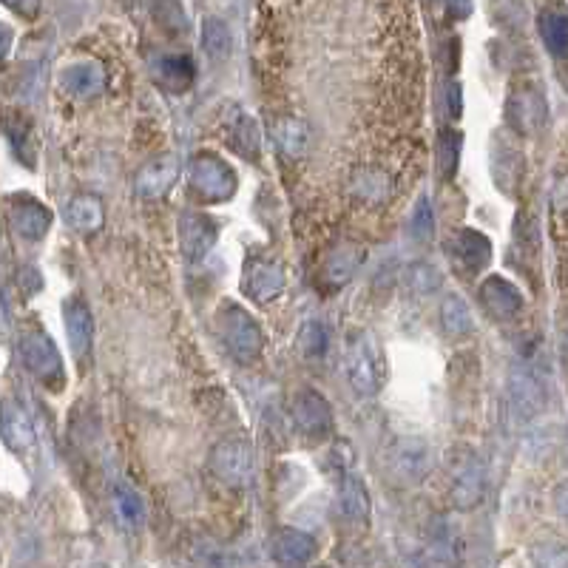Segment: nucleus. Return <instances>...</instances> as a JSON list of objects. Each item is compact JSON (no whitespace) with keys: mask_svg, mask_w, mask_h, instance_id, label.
Masks as SVG:
<instances>
[{"mask_svg":"<svg viewBox=\"0 0 568 568\" xmlns=\"http://www.w3.org/2000/svg\"><path fill=\"white\" fill-rule=\"evenodd\" d=\"M344 373L358 395H375L384 381V355L375 336L358 330L344 347Z\"/></svg>","mask_w":568,"mask_h":568,"instance_id":"nucleus-1","label":"nucleus"},{"mask_svg":"<svg viewBox=\"0 0 568 568\" xmlns=\"http://www.w3.org/2000/svg\"><path fill=\"white\" fill-rule=\"evenodd\" d=\"M18 350L23 367L35 375L40 384H46L49 390H63V384H66L63 355H60L57 344H54L46 330H40V327L23 330Z\"/></svg>","mask_w":568,"mask_h":568,"instance_id":"nucleus-2","label":"nucleus"},{"mask_svg":"<svg viewBox=\"0 0 568 568\" xmlns=\"http://www.w3.org/2000/svg\"><path fill=\"white\" fill-rule=\"evenodd\" d=\"M219 336L228 344V350L245 364H253L265 347V336L259 324L250 319L248 310H242L239 304H225L219 310Z\"/></svg>","mask_w":568,"mask_h":568,"instance_id":"nucleus-3","label":"nucleus"},{"mask_svg":"<svg viewBox=\"0 0 568 568\" xmlns=\"http://www.w3.org/2000/svg\"><path fill=\"white\" fill-rule=\"evenodd\" d=\"M188 182L196 194L202 196L205 202H225L231 199L236 191V174L225 160H219L216 154H199L191 162L188 171Z\"/></svg>","mask_w":568,"mask_h":568,"instance_id":"nucleus-4","label":"nucleus"},{"mask_svg":"<svg viewBox=\"0 0 568 568\" xmlns=\"http://www.w3.org/2000/svg\"><path fill=\"white\" fill-rule=\"evenodd\" d=\"M211 469L222 483L242 489L253 480V472H256L253 449L245 441H222V444L213 446Z\"/></svg>","mask_w":568,"mask_h":568,"instance_id":"nucleus-5","label":"nucleus"},{"mask_svg":"<svg viewBox=\"0 0 568 568\" xmlns=\"http://www.w3.org/2000/svg\"><path fill=\"white\" fill-rule=\"evenodd\" d=\"M0 441L15 455H29L35 449V424L18 398L0 401Z\"/></svg>","mask_w":568,"mask_h":568,"instance_id":"nucleus-6","label":"nucleus"},{"mask_svg":"<svg viewBox=\"0 0 568 568\" xmlns=\"http://www.w3.org/2000/svg\"><path fill=\"white\" fill-rule=\"evenodd\" d=\"M242 290L245 296H250L253 302L270 304L273 299H279L284 293V270L279 262H270V259H253L245 267V276H242Z\"/></svg>","mask_w":568,"mask_h":568,"instance_id":"nucleus-7","label":"nucleus"},{"mask_svg":"<svg viewBox=\"0 0 568 568\" xmlns=\"http://www.w3.org/2000/svg\"><path fill=\"white\" fill-rule=\"evenodd\" d=\"M293 421L307 438H324L333 432V412L330 404L316 390H302L293 401Z\"/></svg>","mask_w":568,"mask_h":568,"instance_id":"nucleus-8","label":"nucleus"},{"mask_svg":"<svg viewBox=\"0 0 568 568\" xmlns=\"http://www.w3.org/2000/svg\"><path fill=\"white\" fill-rule=\"evenodd\" d=\"M9 219H12V228L18 231V236L29 242H40L52 228V211L32 196H15Z\"/></svg>","mask_w":568,"mask_h":568,"instance_id":"nucleus-9","label":"nucleus"},{"mask_svg":"<svg viewBox=\"0 0 568 568\" xmlns=\"http://www.w3.org/2000/svg\"><path fill=\"white\" fill-rule=\"evenodd\" d=\"M452 497L463 509H472L483 492V469L472 452H458L452 458Z\"/></svg>","mask_w":568,"mask_h":568,"instance_id":"nucleus-10","label":"nucleus"},{"mask_svg":"<svg viewBox=\"0 0 568 568\" xmlns=\"http://www.w3.org/2000/svg\"><path fill=\"white\" fill-rule=\"evenodd\" d=\"M480 302L486 307V313L497 321L515 319L523 307V296L515 284L506 282L503 276H489L486 282L480 284Z\"/></svg>","mask_w":568,"mask_h":568,"instance_id":"nucleus-11","label":"nucleus"},{"mask_svg":"<svg viewBox=\"0 0 568 568\" xmlns=\"http://www.w3.org/2000/svg\"><path fill=\"white\" fill-rule=\"evenodd\" d=\"M509 401H512L517 415L523 421H529L546 407V392L529 370H512V375H509Z\"/></svg>","mask_w":568,"mask_h":568,"instance_id":"nucleus-12","label":"nucleus"},{"mask_svg":"<svg viewBox=\"0 0 568 568\" xmlns=\"http://www.w3.org/2000/svg\"><path fill=\"white\" fill-rule=\"evenodd\" d=\"M63 319H66V336L74 355H89L91 341H94V316H91L89 304L80 296H74L63 304Z\"/></svg>","mask_w":568,"mask_h":568,"instance_id":"nucleus-13","label":"nucleus"},{"mask_svg":"<svg viewBox=\"0 0 568 568\" xmlns=\"http://www.w3.org/2000/svg\"><path fill=\"white\" fill-rule=\"evenodd\" d=\"M273 557L287 568L307 566L316 557V540L299 529H282L273 537Z\"/></svg>","mask_w":568,"mask_h":568,"instance_id":"nucleus-14","label":"nucleus"},{"mask_svg":"<svg viewBox=\"0 0 568 568\" xmlns=\"http://www.w3.org/2000/svg\"><path fill=\"white\" fill-rule=\"evenodd\" d=\"M63 216H66V225L77 233L100 231V228H103V219H106L103 202H100V196L94 194L71 196Z\"/></svg>","mask_w":568,"mask_h":568,"instance_id":"nucleus-15","label":"nucleus"},{"mask_svg":"<svg viewBox=\"0 0 568 568\" xmlns=\"http://www.w3.org/2000/svg\"><path fill=\"white\" fill-rule=\"evenodd\" d=\"M213 242H216V225L205 213L182 216V250L191 262L202 259L211 250Z\"/></svg>","mask_w":568,"mask_h":568,"instance_id":"nucleus-16","label":"nucleus"},{"mask_svg":"<svg viewBox=\"0 0 568 568\" xmlns=\"http://www.w3.org/2000/svg\"><path fill=\"white\" fill-rule=\"evenodd\" d=\"M455 256H458V265L472 276L480 273L483 267L489 265L492 259V242L483 236V233L472 231V228H463L455 239Z\"/></svg>","mask_w":568,"mask_h":568,"instance_id":"nucleus-17","label":"nucleus"},{"mask_svg":"<svg viewBox=\"0 0 568 568\" xmlns=\"http://www.w3.org/2000/svg\"><path fill=\"white\" fill-rule=\"evenodd\" d=\"M60 86L74 97H94L106 89V71L97 63H77L60 74Z\"/></svg>","mask_w":568,"mask_h":568,"instance_id":"nucleus-18","label":"nucleus"},{"mask_svg":"<svg viewBox=\"0 0 568 568\" xmlns=\"http://www.w3.org/2000/svg\"><path fill=\"white\" fill-rule=\"evenodd\" d=\"M353 194L355 199H361L364 205H381L387 202L392 194V179L384 168L378 165H367L361 168L353 179Z\"/></svg>","mask_w":568,"mask_h":568,"instance_id":"nucleus-19","label":"nucleus"},{"mask_svg":"<svg viewBox=\"0 0 568 568\" xmlns=\"http://www.w3.org/2000/svg\"><path fill=\"white\" fill-rule=\"evenodd\" d=\"M179 177V162L174 157H162V160H154L148 162L145 168L140 171V177H137V191L140 196H148V199H154V196H162L168 188H171V182Z\"/></svg>","mask_w":568,"mask_h":568,"instance_id":"nucleus-20","label":"nucleus"},{"mask_svg":"<svg viewBox=\"0 0 568 568\" xmlns=\"http://www.w3.org/2000/svg\"><path fill=\"white\" fill-rule=\"evenodd\" d=\"M543 117H546V106L540 100V94L534 91H520L509 100V120L515 125L520 134H532L543 125Z\"/></svg>","mask_w":568,"mask_h":568,"instance_id":"nucleus-21","label":"nucleus"},{"mask_svg":"<svg viewBox=\"0 0 568 568\" xmlns=\"http://www.w3.org/2000/svg\"><path fill=\"white\" fill-rule=\"evenodd\" d=\"M341 512L353 523H367L370 520V495L364 483L353 475L341 480Z\"/></svg>","mask_w":568,"mask_h":568,"instance_id":"nucleus-22","label":"nucleus"},{"mask_svg":"<svg viewBox=\"0 0 568 568\" xmlns=\"http://www.w3.org/2000/svg\"><path fill=\"white\" fill-rule=\"evenodd\" d=\"M540 35L546 40L551 54H568V15L563 9H546L540 15Z\"/></svg>","mask_w":568,"mask_h":568,"instance_id":"nucleus-23","label":"nucleus"},{"mask_svg":"<svg viewBox=\"0 0 568 568\" xmlns=\"http://www.w3.org/2000/svg\"><path fill=\"white\" fill-rule=\"evenodd\" d=\"M361 250L355 248H338L330 253V259H327V267H324V276H327V282L338 287V284H344L350 276H353L358 265H361Z\"/></svg>","mask_w":568,"mask_h":568,"instance_id":"nucleus-24","label":"nucleus"},{"mask_svg":"<svg viewBox=\"0 0 568 568\" xmlns=\"http://www.w3.org/2000/svg\"><path fill=\"white\" fill-rule=\"evenodd\" d=\"M461 148H463V134L444 128L441 137H438V171L441 177L452 179L458 171V162H461Z\"/></svg>","mask_w":568,"mask_h":568,"instance_id":"nucleus-25","label":"nucleus"},{"mask_svg":"<svg viewBox=\"0 0 568 568\" xmlns=\"http://www.w3.org/2000/svg\"><path fill=\"white\" fill-rule=\"evenodd\" d=\"M441 324L446 327V333H452V336H466L472 330L469 304L463 302L461 296H446L444 304H441Z\"/></svg>","mask_w":568,"mask_h":568,"instance_id":"nucleus-26","label":"nucleus"},{"mask_svg":"<svg viewBox=\"0 0 568 568\" xmlns=\"http://www.w3.org/2000/svg\"><path fill=\"white\" fill-rule=\"evenodd\" d=\"M162 74H165V86H171L174 91H182L191 83V77H194V63L185 54H168L162 60Z\"/></svg>","mask_w":568,"mask_h":568,"instance_id":"nucleus-27","label":"nucleus"},{"mask_svg":"<svg viewBox=\"0 0 568 568\" xmlns=\"http://www.w3.org/2000/svg\"><path fill=\"white\" fill-rule=\"evenodd\" d=\"M279 145H282V151L287 154V157H302L304 148H307V125L302 123V120H284L282 125H279Z\"/></svg>","mask_w":568,"mask_h":568,"instance_id":"nucleus-28","label":"nucleus"},{"mask_svg":"<svg viewBox=\"0 0 568 568\" xmlns=\"http://www.w3.org/2000/svg\"><path fill=\"white\" fill-rule=\"evenodd\" d=\"M202 40H205V49H208L211 57H225V54L231 52V32H228V26L222 20H205Z\"/></svg>","mask_w":568,"mask_h":568,"instance_id":"nucleus-29","label":"nucleus"},{"mask_svg":"<svg viewBox=\"0 0 568 568\" xmlns=\"http://www.w3.org/2000/svg\"><path fill=\"white\" fill-rule=\"evenodd\" d=\"M231 145L245 157H259V131L250 117H239V123L233 125Z\"/></svg>","mask_w":568,"mask_h":568,"instance_id":"nucleus-30","label":"nucleus"},{"mask_svg":"<svg viewBox=\"0 0 568 568\" xmlns=\"http://www.w3.org/2000/svg\"><path fill=\"white\" fill-rule=\"evenodd\" d=\"M529 557L532 568H568V549L563 543H537Z\"/></svg>","mask_w":568,"mask_h":568,"instance_id":"nucleus-31","label":"nucleus"},{"mask_svg":"<svg viewBox=\"0 0 568 568\" xmlns=\"http://www.w3.org/2000/svg\"><path fill=\"white\" fill-rule=\"evenodd\" d=\"M299 350L310 358H316L327 350V330L321 327L319 321H307L299 330Z\"/></svg>","mask_w":568,"mask_h":568,"instance_id":"nucleus-32","label":"nucleus"},{"mask_svg":"<svg viewBox=\"0 0 568 568\" xmlns=\"http://www.w3.org/2000/svg\"><path fill=\"white\" fill-rule=\"evenodd\" d=\"M117 512L123 517L128 526H137L142 523V517H145V509H142V500L137 492H131L128 486H120L117 489Z\"/></svg>","mask_w":568,"mask_h":568,"instance_id":"nucleus-33","label":"nucleus"},{"mask_svg":"<svg viewBox=\"0 0 568 568\" xmlns=\"http://www.w3.org/2000/svg\"><path fill=\"white\" fill-rule=\"evenodd\" d=\"M412 228H415V236H421L426 239L432 228H435V222H432V208H429V202L421 199L418 202V208H415V219H412Z\"/></svg>","mask_w":568,"mask_h":568,"instance_id":"nucleus-34","label":"nucleus"},{"mask_svg":"<svg viewBox=\"0 0 568 568\" xmlns=\"http://www.w3.org/2000/svg\"><path fill=\"white\" fill-rule=\"evenodd\" d=\"M446 114L452 117V120H458L461 117V108H463V94H461V83H446Z\"/></svg>","mask_w":568,"mask_h":568,"instance_id":"nucleus-35","label":"nucleus"},{"mask_svg":"<svg viewBox=\"0 0 568 568\" xmlns=\"http://www.w3.org/2000/svg\"><path fill=\"white\" fill-rule=\"evenodd\" d=\"M554 506H557V512L568 520V480L554 489Z\"/></svg>","mask_w":568,"mask_h":568,"instance_id":"nucleus-36","label":"nucleus"},{"mask_svg":"<svg viewBox=\"0 0 568 568\" xmlns=\"http://www.w3.org/2000/svg\"><path fill=\"white\" fill-rule=\"evenodd\" d=\"M9 327H12V321H9V304H6L3 290H0V338L9 336Z\"/></svg>","mask_w":568,"mask_h":568,"instance_id":"nucleus-37","label":"nucleus"},{"mask_svg":"<svg viewBox=\"0 0 568 568\" xmlns=\"http://www.w3.org/2000/svg\"><path fill=\"white\" fill-rule=\"evenodd\" d=\"M9 49H12V29L6 23H0V60L9 54Z\"/></svg>","mask_w":568,"mask_h":568,"instance_id":"nucleus-38","label":"nucleus"}]
</instances>
